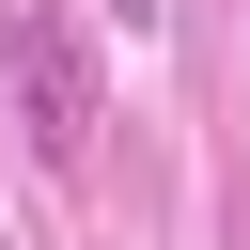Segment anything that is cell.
<instances>
[{
	"mask_svg": "<svg viewBox=\"0 0 250 250\" xmlns=\"http://www.w3.org/2000/svg\"><path fill=\"white\" fill-rule=\"evenodd\" d=\"M0 47H16V109H31V156H47V172H78V156H94V62H78L62 0H16V16H0Z\"/></svg>",
	"mask_w": 250,
	"mask_h": 250,
	"instance_id": "1",
	"label": "cell"
},
{
	"mask_svg": "<svg viewBox=\"0 0 250 250\" xmlns=\"http://www.w3.org/2000/svg\"><path fill=\"white\" fill-rule=\"evenodd\" d=\"M109 16H125V31H172V0H109Z\"/></svg>",
	"mask_w": 250,
	"mask_h": 250,
	"instance_id": "2",
	"label": "cell"
}]
</instances>
